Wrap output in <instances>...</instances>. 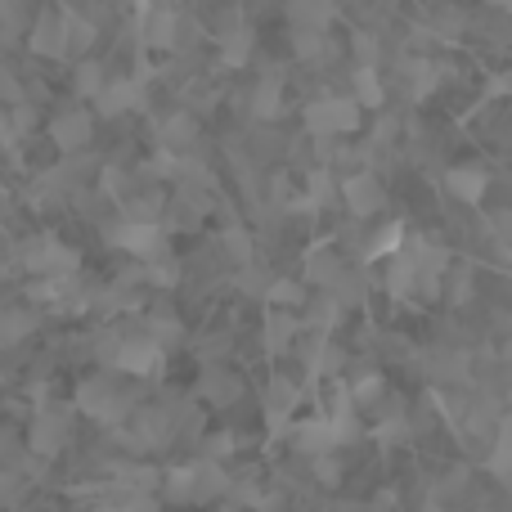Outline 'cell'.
I'll return each mask as SVG.
<instances>
[{"instance_id":"cell-16","label":"cell","mask_w":512,"mask_h":512,"mask_svg":"<svg viewBox=\"0 0 512 512\" xmlns=\"http://www.w3.org/2000/svg\"><path fill=\"white\" fill-rule=\"evenodd\" d=\"M176 27H180L176 9L158 5V9H149V18H144V41H149L153 50H171V45H176Z\"/></svg>"},{"instance_id":"cell-38","label":"cell","mask_w":512,"mask_h":512,"mask_svg":"<svg viewBox=\"0 0 512 512\" xmlns=\"http://www.w3.org/2000/svg\"><path fill=\"white\" fill-rule=\"evenodd\" d=\"M490 5H495V9H508V14H512V0H490Z\"/></svg>"},{"instance_id":"cell-33","label":"cell","mask_w":512,"mask_h":512,"mask_svg":"<svg viewBox=\"0 0 512 512\" xmlns=\"http://www.w3.org/2000/svg\"><path fill=\"white\" fill-rule=\"evenodd\" d=\"M315 472H319V481H324V486H337V481H342V463H337V454H319Z\"/></svg>"},{"instance_id":"cell-39","label":"cell","mask_w":512,"mask_h":512,"mask_svg":"<svg viewBox=\"0 0 512 512\" xmlns=\"http://www.w3.org/2000/svg\"><path fill=\"white\" fill-rule=\"evenodd\" d=\"M95 512H122V508H95Z\"/></svg>"},{"instance_id":"cell-25","label":"cell","mask_w":512,"mask_h":512,"mask_svg":"<svg viewBox=\"0 0 512 512\" xmlns=\"http://www.w3.org/2000/svg\"><path fill=\"white\" fill-rule=\"evenodd\" d=\"M265 301H270L274 310H297L301 301H306V288L292 283V279H274L270 288H265Z\"/></svg>"},{"instance_id":"cell-31","label":"cell","mask_w":512,"mask_h":512,"mask_svg":"<svg viewBox=\"0 0 512 512\" xmlns=\"http://www.w3.org/2000/svg\"><path fill=\"white\" fill-rule=\"evenodd\" d=\"M149 337H153L158 346H167L171 337H180V324H176L171 315H153V319H149Z\"/></svg>"},{"instance_id":"cell-37","label":"cell","mask_w":512,"mask_h":512,"mask_svg":"<svg viewBox=\"0 0 512 512\" xmlns=\"http://www.w3.org/2000/svg\"><path fill=\"white\" fill-rule=\"evenodd\" d=\"M207 396H216V400H234V382H230V378H207Z\"/></svg>"},{"instance_id":"cell-3","label":"cell","mask_w":512,"mask_h":512,"mask_svg":"<svg viewBox=\"0 0 512 512\" xmlns=\"http://www.w3.org/2000/svg\"><path fill=\"white\" fill-rule=\"evenodd\" d=\"M108 243L122 248L126 256H140V261L167 256V230L158 221H117V225H108Z\"/></svg>"},{"instance_id":"cell-27","label":"cell","mask_w":512,"mask_h":512,"mask_svg":"<svg viewBox=\"0 0 512 512\" xmlns=\"http://www.w3.org/2000/svg\"><path fill=\"white\" fill-rule=\"evenodd\" d=\"M5 122H9V131H14V140H23V135L36 126V108L27 104V99H23V104H9L5 108Z\"/></svg>"},{"instance_id":"cell-19","label":"cell","mask_w":512,"mask_h":512,"mask_svg":"<svg viewBox=\"0 0 512 512\" xmlns=\"http://www.w3.org/2000/svg\"><path fill=\"white\" fill-rule=\"evenodd\" d=\"M108 86V72L99 59H77V68H72V95L77 99H90L95 104V95Z\"/></svg>"},{"instance_id":"cell-1","label":"cell","mask_w":512,"mask_h":512,"mask_svg":"<svg viewBox=\"0 0 512 512\" xmlns=\"http://www.w3.org/2000/svg\"><path fill=\"white\" fill-rule=\"evenodd\" d=\"M364 122V108L355 104L351 95H319L306 104V113H301V126H306V135H315V140H342V135H355Z\"/></svg>"},{"instance_id":"cell-12","label":"cell","mask_w":512,"mask_h":512,"mask_svg":"<svg viewBox=\"0 0 512 512\" xmlns=\"http://www.w3.org/2000/svg\"><path fill=\"white\" fill-rule=\"evenodd\" d=\"M445 189H450V198L477 207L481 198H486V189H490V176H486V167H472V162H463V167L445 171Z\"/></svg>"},{"instance_id":"cell-28","label":"cell","mask_w":512,"mask_h":512,"mask_svg":"<svg viewBox=\"0 0 512 512\" xmlns=\"http://www.w3.org/2000/svg\"><path fill=\"white\" fill-rule=\"evenodd\" d=\"M144 274H149V283H158V288H171V283L180 279V265L171 261V256H158V261H144Z\"/></svg>"},{"instance_id":"cell-6","label":"cell","mask_w":512,"mask_h":512,"mask_svg":"<svg viewBox=\"0 0 512 512\" xmlns=\"http://www.w3.org/2000/svg\"><path fill=\"white\" fill-rule=\"evenodd\" d=\"M95 140V113L86 108H63V113L50 117V144L59 153H81Z\"/></svg>"},{"instance_id":"cell-21","label":"cell","mask_w":512,"mask_h":512,"mask_svg":"<svg viewBox=\"0 0 512 512\" xmlns=\"http://www.w3.org/2000/svg\"><path fill=\"white\" fill-rule=\"evenodd\" d=\"M400 248H405V225L391 221V225H382L369 243H364V261H391Z\"/></svg>"},{"instance_id":"cell-30","label":"cell","mask_w":512,"mask_h":512,"mask_svg":"<svg viewBox=\"0 0 512 512\" xmlns=\"http://www.w3.org/2000/svg\"><path fill=\"white\" fill-rule=\"evenodd\" d=\"M355 68H378V41L369 32H355Z\"/></svg>"},{"instance_id":"cell-29","label":"cell","mask_w":512,"mask_h":512,"mask_svg":"<svg viewBox=\"0 0 512 512\" xmlns=\"http://www.w3.org/2000/svg\"><path fill=\"white\" fill-rule=\"evenodd\" d=\"M23 5H27V0H0V36H9V32H23V27H27Z\"/></svg>"},{"instance_id":"cell-34","label":"cell","mask_w":512,"mask_h":512,"mask_svg":"<svg viewBox=\"0 0 512 512\" xmlns=\"http://www.w3.org/2000/svg\"><path fill=\"white\" fill-rule=\"evenodd\" d=\"M382 396V378H360L351 391V405H369V400Z\"/></svg>"},{"instance_id":"cell-22","label":"cell","mask_w":512,"mask_h":512,"mask_svg":"<svg viewBox=\"0 0 512 512\" xmlns=\"http://www.w3.org/2000/svg\"><path fill=\"white\" fill-rule=\"evenodd\" d=\"M167 499L171 504H194L198 499V463L167 472Z\"/></svg>"},{"instance_id":"cell-13","label":"cell","mask_w":512,"mask_h":512,"mask_svg":"<svg viewBox=\"0 0 512 512\" xmlns=\"http://www.w3.org/2000/svg\"><path fill=\"white\" fill-rule=\"evenodd\" d=\"M59 23H63V59H86L90 45H95V23L77 9H59Z\"/></svg>"},{"instance_id":"cell-18","label":"cell","mask_w":512,"mask_h":512,"mask_svg":"<svg viewBox=\"0 0 512 512\" xmlns=\"http://www.w3.org/2000/svg\"><path fill=\"white\" fill-rule=\"evenodd\" d=\"M351 99H355L360 108H373V113L387 104V90H382L378 68H355V72H351Z\"/></svg>"},{"instance_id":"cell-5","label":"cell","mask_w":512,"mask_h":512,"mask_svg":"<svg viewBox=\"0 0 512 512\" xmlns=\"http://www.w3.org/2000/svg\"><path fill=\"white\" fill-rule=\"evenodd\" d=\"M77 409L81 414H90V418H99V423H122L126 418V396L108 378H86L77 387Z\"/></svg>"},{"instance_id":"cell-4","label":"cell","mask_w":512,"mask_h":512,"mask_svg":"<svg viewBox=\"0 0 512 512\" xmlns=\"http://www.w3.org/2000/svg\"><path fill=\"white\" fill-rule=\"evenodd\" d=\"M108 364H113L117 373H131V378H153V373L162 369V346L153 342L149 333L122 337V342H113V351H108Z\"/></svg>"},{"instance_id":"cell-32","label":"cell","mask_w":512,"mask_h":512,"mask_svg":"<svg viewBox=\"0 0 512 512\" xmlns=\"http://www.w3.org/2000/svg\"><path fill=\"white\" fill-rule=\"evenodd\" d=\"M292 400H297V391H292L288 382H274V387H270V409H274V418H288Z\"/></svg>"},{"instance_id":"cell-11","label":"cell","mask_w":512,"mask_h":512,"mask_svg":"<svg viewBox=\"0 0 512 512\" xmlns=\"http://www.w3.org/2000/svg\"><path fill=\"white\" fill-rule=\"evenodd\" d=\"M292 441H297V450H306L310 459H319V454H337L342 436H337L333 418H306V423L292 427Z\"/></svg>"},{"instance_id":"cell-40","label":"cell","mask_w":512,"mask_h":512,"mask_svg":"<svg viewBox=\"0 0 512 512\" xmlns=\"http://www.w3.org/2000/svg\"><path fill=\"white\" fill-rule=\"evenodd\" d=\"M41 5H45V0H41Z\"/></svg>"},{"instance_id":"cell-10","label":"cell","mask_w":512,"mask_h":512,"mask_svg":"<svg viewBox=\"0 0 512 512\" xmlns=\"http://www.w3.org/2000/svg\"><path fill=\"white\" fill-rule=\"evenodd\" d=\"M68 414H63V409H41V414L32 418V436H27V441H32V450L36 454H45V459H50V454H59L63 445H68Z\"/></svg>"},{"instance_id":"cell-36","label":"cell","mask_w":512,"mask_h":512,"mask_svg":"<svg viewBox=\"0 0 512 512\" xmlns=\"http://www.w3.org/2000/svg\"><path fill=\"white\" fill-rule=\"evenodd\" d=\"M225 248H230L234 256H239V261H248V234H243V230H230V234H225Z\"/></svg>"},{"instance_id":"cell-2","label":"cell","mask_w":512,"mask_h":512,"mask_svg":"<svg viewBox=\"0 0 512 512\" xmlns=\"http://www.w3.org/2000/svg\"><path fill=\"white\" fill-rule=\"evenodd\" d=\"M23 270L36 274V279H50V274H77L81 256L77 248H68L63 239H54V234H36V239L23 243Z\"/></svg>"},{"instance_id":"cell-14","label":"cell","mask_w":512,"mask_h":512,"mask_svg":"<svg viewBox=\"0 0 512 512\" xmlns=\"http://www.w3.org/2000/svg\"><path fill=\"white\" fill-rule=\"evenodd\" d=\"M194 140H198V122H194V113H189V108H176V113L162 117V126H158V149L185 153Z\"/></svg>"},{"instance_id":"cell-9","label":"cell","mask_w":512,"mask_h":512,"mask_svg":"<svg viewBox=\"0 0 512 512\" xmlns=\"http://www.w3.org/2000/svg\"><path fill=\"white\" fill-rule=\"evenodd\" d=\"M27 50L36 59H63V23H59V9H41L27 27Z\"/></svg>"},{"instance_id":"cell-35","label":"cell","mask_w":512,"mask_h":512,"mask_svg":"<svg viewBox=\"0 0 512 512\" xmlns=\"http://www.w3.org/2000/svg\"><path fill=\"white\" fill-rule=\"evenodd\" d=\"M104 189H108V194H117V198H126V194H131V180H126V171L108 167L104 171Z\"/></svg>"},{"instance_id":"cell-17","label":"cell","mask_w":512,"mask_h":512,"mask_svg":"<svg viewBox=\"0 0 512 512\" xmlns=\"http://www.w3.org/2000/svg\"><path fill=\"white\" fill-rule=\"evenodd\" d=\"M337 279H342V256H337V248H315L306 256V283H319L328 292Z\"/></svg>"},{"instance_id":"cell-15","label":"cell","mask_w":512,"mask_h":512,"mask_svg":"<svg viewBox=\"0 0 512 512\" xmlns=\"http://www.w3.org/2000/svg\"><path fill=\"white\" fill-rule=\"evenodd\" d=\"M36 333V310H27V306H5L0 310V346H18L23 337H32Z\"/></svg>"},{"instance_id":"cell-26","label":"cell","mask_w":512,"mask_h":512,"mask_svg":"<svg viewBox=\"0 0 512 512\" xmlns=\"http://www.w3.org/2000/svg\"><path fill=\"white\" fill-rule=\"evenodd\" d=\"M292 333H297V319H292L288 310H274V315L265 319V337H270V351H283V346L292 342Z\"/></svg>"},{"instance_id":"cell-23","label":"cell","mask_w":512,"mask_h":512,"mask_svg":"<svg viewBox=\"0 0 512 512\" xmlns=\"http://www.w3.org/2000/svg\"><path fill=\"white\" fill-rule=\"evenodd\" d=\"M279 108H283V81L270 72V77L252 90V113L256 117H279Z\"/></svg>"},{"instance_id":"cell-8","label":"cell","mask_w":512,"mask_h":512,"mask_svg":"<svg viewBox=\"0 0 512 512\" xmlns=\"http://www.w3.org/2000/svg\"><path fill=\"white\" fill-rule=\"evenodd\" d=\"M337 194H342L346 212L360 216V221L382 207V185H378V176H373V171H351V176H342Z\"/></svg>"},{"instance_id":"cell-24","label":"cell","mask_w":512,"mask_h":512,"mask_svg":"<svg viewBox=\"0 0 512 512\" xmlns=\"http://www.w3.org/2000/svg\"><path fill=\"white\" fill-rule=\"evenodd\" d=\"M248 54H252V32L248 27H234V32L225 36V45H221V63L225 68H243Z\"/></svg>"},{"instance_id":"cell-20","label":"cell","mask_w":512,"mask_h":512,"mask_svg":"<svg viewBox=\"0 0 512 512\" xmlns=\"http://www.w3.org/2000/svg\"><path fill=\"white\" fill-rule=\"evenodd\" d=\"M486 468H490V477L512 481V418H499V427H495V445H490Z\"/></svg>"},{"instance_id":"cell-7","label":"cell","mask_w":512,"mask_h":512,"mask_svg":"<svg viewBox=\"0 0 512 512\" xmlns=\"http://www.w3.org/2000/svg\"><path fill=\"white\" fill-rule=\"evenodd\" d=\"M131 108H144V86L135 77H108V86L95 95V113L104 122H113V117H126Z\"/></svg>"}]
</instances>
